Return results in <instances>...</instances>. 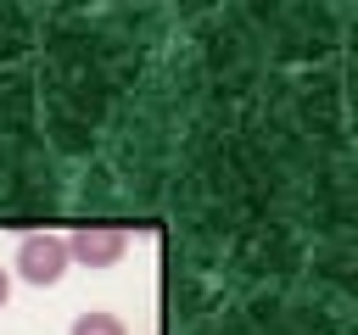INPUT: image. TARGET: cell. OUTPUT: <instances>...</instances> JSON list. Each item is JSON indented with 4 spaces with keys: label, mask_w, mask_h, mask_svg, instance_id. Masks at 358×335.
<instances>
[{
    "label": "cell",
    "mask_w": 358,
    "mask_h": 335,
    "mask_svg": "<svg viewBox=\"0 0 358 335\" xmlns=\"http://www.w3.org/2000/svg\"><path fill=\"white\" fill-rule=\"evenodd\" d=\"M67 240L62 234H22V246H17V274L28 279V285H56L62 274H67Z\"/></svg>",
    "instance_id": "1"
},
{
    "label": "cell",
    "mask_w": 358,
    "mask_h": 335,
    "mask_svg": "<svg viewBox=\"0 0 358 335\" xmlns=\"http://www.w3.org/2000/svg\"><path fill=\"white\" fill-rule=\"evenodd\" d=\"M129 251V234L112 223H84L78 234H67V257H78L84 268H112Z\"/></svg>",
    "instance_id": "2"
},
{
    "label": "cell",
    "mask_w": 358,
    "mask_h": 335,
    "mask_svg": "<svg viewBox=\"0 0 358 335\" xmlns=\"http://www.w3.org/2000/svg\"><path fill=\"white\" fill-rule=\"evenodd\" d=\"M73 335H129L117 313H78L73 318Z\"/></svg>",
    "instance_id": "3"
},
{
    "label": "cell",
    "mask_w": 358,
    "mask_h": 335,
    "mask_svg": "<svg viewBox=\"0 0 358 335\" xmlns=\"http://www.w3.org/2000/svg\"><path fill=\"white\" fill-rule=\"evenodd\" d=\"M6 296H11V274L0 268V307H6Z\"/></svg>",
    "instance_id": "4"
}]
</instances>
